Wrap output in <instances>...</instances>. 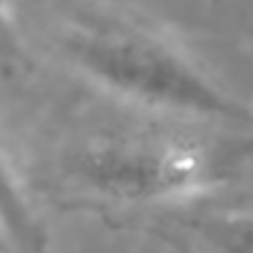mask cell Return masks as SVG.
<instances>
[{
	"instance_id": "1",
	"label": "cell",
	"mask_w": 253,
	"mask_h": 253,
	"mask_svg": "<svg viewBox=\"0 0 253 253\" xmlns=\"http://www.w3.org/2000/svg\"><path fill=\"white\" fill-rule=\"evenodd\" d=\"M60 52L106 93L147 109L253 131V109L204 74L185 52L123 17L77 11L60 28Z\"/></svg>"
},
{
	"instance_id": "2",
	"label": "cell",
	"mask_w": 253,
	"mask_h": 253,
	"mask_svg": "<svg viewBox=\"0 0 253 253\" xmlns=\"http://www.w3.org/2000/svg\"><path fill=\"white\" fill-rule=\"evenodd\" d=\"M231 155L177 136H104L74 150L77 185L120 204H150L202 191L223 177Z\"/></svg>"
},
{
	"instance_id": "3",
	"label": "cell",
	"mask_w": 253,
	"mask_h": 253,
	"mask_svg": "<svg viewBox=\"0 0 253 253\" xmlns=\"http://www.w3.org/2000/svg\"><path fill=\"white\" fill-rule=\"evenodd\" d=\"M3 234L17 253H46L49 248L44 220L39 218L25 188L19 185L8 158L3 161Z\"/></svg>"
},
{
	"instance_id": "4",
	"label": "cell",
	"mask_w": 253,
	"mask_h": 253,
	"mask_svg": "<svg viewBox=\"0 0 253 253\" xmlns=\"http://www.w3.org/2000/svg\"><path fill=\"white\" fill-rule=\"evenodd\" d=\"M188 229L210 253H253V212H207L188 220Z\"/></svg>"
}]
</instances>
